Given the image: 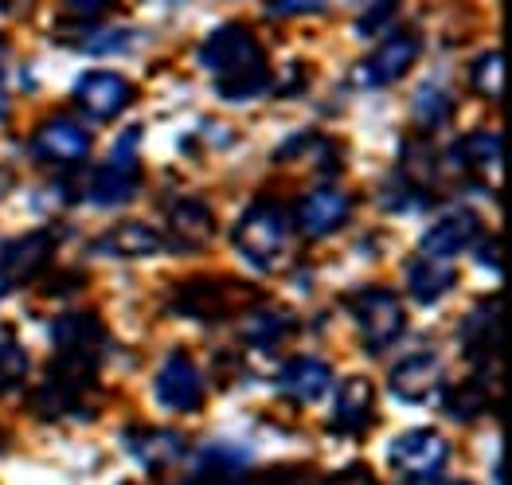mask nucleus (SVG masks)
Returning a JSON list of instances; mask_svg holds the SVG:
<instances>
[{"mask_svg": "<svg viewBox=\"0 0 512 485\" xmlns=\"http://www.w3.org/2000/svg\"><path fill=\"white\" fill-rule=\"evenodd\" d=\"M274 384L290 403H321L333 388V368L317 356H294L278 368Z\"/></svg>", "mask_w": 512, "mask_h": 485, "instance_id": "15", "label": "nucleus"}, {"mask_svg": "<svg viewBox=\"0 0 512 485\" xmlns=\"http://www.w3.org/2000/svg\"><path fill=\"white\" fill-rule=\"evenodd\" d=\"M266 90H270V67H266V63L215 79V94H219L223 102H251V98H262Z\"/></svg>", "mask_w": 512, "mask_h": 485, "instance_id": "28", "label": "nucleus"}, {"mask_svg": "<svg viewBox=\"0 0 512 485\" xmlns=\"http://www.w3.org/2000/svg\"><path fill=\"white\" fill-rule=\"evenodd\" d=\"M497 309H501L497 298H485L462 321V349H466L477 372H493L497 368V353H501V313Z\"/></svg>", "mask_w": 512, "mask_h": 485, "instance_id": "14", "label": "nucleus"}, {"mask_svg": "<svg viewBox=\"0 0 512 485\" xmlns=\"http://www.w3.org/2000/svg\"><path fill=\"white\" fill-rule=\"evenodd\" d=\"M75 106L94 122H114L133 106V83L118 71H86L75 79Z\"/></svg>", "mask_w": 512, "mask_h": 485, "instance_id": "8", "label": "nucleus"}, {"mask_svg": "<svg viewBox=\"0 0 512 485\" xmlns=\"http://www.w3.org/2000/svg\"><path fill=\"white\" fill-rule=\"evenodd\" d=\"M270 16H313L325 8V0H270Z\"/></svg>", "mask_w": 512, "mask_h": 485, "instance_id": "34", "label": "nucleus"}, {"mask_svg": "<svg viewBox=\"0 0 512 485\" xmlns=\"http://www.w3.org/2000/svg\"><path fill=\"white\" fill-rule=\"evenodd\" d=\"M329 485H380V482H376V474H372L364 462H356V466H344V470H337V474L329 478Z\"/></svg>", "mask_w": 512, "mask_h": 485, "instance_id": "35", "label": "nucleus"}, {"mask_svg": "<svg viewBox=\"0 0 512 485\" xmlns=\"http://www.w3.org/2000/svg\"><path fill=\"white\" fill-rule=\"evenodd\" d=\"M419 51H423V36L419 32H407V28H399V32H387V40L356 71H352V83L364 90H380V87H391V83H399L411 67H415V59H419Z\"/></svg>", "mask_w": 512, "mask_h": 485, "instance_id": "6", "label": "nucleus"}, {"mask_svg": "<svg viewBox=\"0 0 512 485\" xmlns=\"http://www.w3.org/2000/svg\"><path fill=\"white\" fill-rule=\"evenodd\" d=\"M481 239V220L470 208H454L446 212L442 220L430 223V231L419 239V255L427 259H442V263H454L466 247H473Z\"/></svg>", "mask_w": 512, "mask_h": 485, "instance_id": "13", "label": "nucleus"}, {"mask_svg": "<svg viewBox=\"0 0 512 485\" xmlns=\"http://www.w3.org/2000/svg\"><path fill=\"white\" fill-rule=\"evenodd\" d=\"M470 83L481 98L497 102L501 98V51H481L473 59V71H470Z\"/></svg>", "mask_w": 512, "mask_h": 485, "instance_id": "30", "label": "nucleus"}, {"mask_svg": "<svg viewBox=\"0 0 512 485\" xmlns=\"http://www.w3.org/2000/svg\"><path fill=\"white\" fill-rule=\"evenodd\" d=\"M126 450L145 470H169L172 462L184 458L188 446H184V435L165 431V427H133L126 431Z\"/></svg>", "mask_w": 512, "mask_h": 485, "instance_id": "19", "label": "nucleus"}, {"mask_svg": "<svg viewBox=\"0 0 512 485\" xmlns=\"http://www.w3.org/2000/svg\"><path fill=\"white\" fill-rule=\"evenodd\" d=\"M387 462L403 482L438 485L446 462H450V442L442 439L434 427H411L387 446Z\"/></svg>", "mask_w": 512, "mask_h": 485, "instance_id": "3", "label": "nucleus"}, {"mask_svg": "<svg viewBox=\"0 0 512 485\" xmlns=\"http://www.w3.org/2000/svg\"><path fill=\"white\" fill-rule=\"evenodd\" d=\"M129 28H94L83 40V51L90 55H110V51H126L129 47Z\"/></svg>", "mask_w": 512, "mask_h": 485, "instance_id": "32", "label": "nucleus"}, {"mask_svg": "<svg viewBox=\"0 0 512 485\" xmlns=\"http://www.w3.org/2000/svg\"><path fill=\"white\" fill-rule=\"evenodd\" d=\"M247 462L243 454H231V450H208L192 474L188 485H247Z\"/></svg>", "mask_w": 512, "mask_h": 485, "instance_id": "25", "label": "nucleus"}, {"mask_svg": "<svg viewBox=\"0 0 512 485\" xmlns=\"http://www.w3.org/2000/svg\"><path fill=\"white\" fill-rule=\"evenodd\" d=\"M51 247H55V243H51L47 231H32V235L8 243L4 255H0V274H4V282H8V286H12V282H32L43 266L51 263Z\"/></svg>", "mask_w": 512, "mask_h": 485, "instance_id": "20", "label": "nucleus"}, {"mask_svg": "<svg viewBox=\"0 0 512 485\" xmlns=\"http://www.w3.org/2000/svg\"><path fill=\"white\" fill-rule=\"evenodd\" d=\"M4 290H8V282H4V274H0V298H4Z\"/></svg>", "mask_w": 512, "mask_h": 485, "instance_id": "39", "label": "nucleus"}, {"mask_svg": "<svg viewBox=\"0 0 512 485\" xmlns=\"http://www.w3.org/2000/svg\"><path fill=\"white\" fill-rule=\"evenodd\" d=\"M196 63L212 79H223V75H235V71H247V67L266 63V51H262V44L255 40L251 28H243V24H219L212 36L196 47Z\"/></svg>", "mask_w": 512, "mask_h": 485, "instance_id": "5", "label": "nucleus"}, {"mask_svg": "<svg viewBox=\"0 0 512 485\" xmlns=\"http://www.w3.org/2000/svg\"><path fill=\"white\" fill-rule=\"evenodd\" d=\"M0 450H4V431H0Z\"/></svg>", "mask_w": 512, "mask_h": 485, "instance_id": "40", "label": "nucleus"}, {"mask_svg": "<svg viewBox=\"0 0 512 485\" xmlns=\"http://www.w3.org/2000/svg\"><path fill=\"white\" fill-rule=\"evenodd\" d=\"M90 145H94V137L79 118H51L32 137V157L40 165L67 169V165H83Z\"/></svg>", "mask_w": 512, "mask_h": 485, "instance_id": "10", "label": "nucleus"}, {"mask_svg": "<svg viewBox=\"0 0 512 485\" xmlns=\"http://www.w3.org/2000/svg\"><path fill=\"white\" fill-rule=\"evenodd\" d=\"M411 114H415V122H419V130H438L450 114H454V94L442 87L438 79H430L419 87L415 94V102H411Z\"/></svg>", "mask_w": 512, "mask_h": 485, "instance_id": "27", "label": "nucleus"}, {"mask_svg": "<svg viewBox=\"0 0 512 485\" xmlns=\"http://www.w3.org/2000/svg\"><path fill=\"white\" fill-rule=\"evenodd\" d=\"M290 329H294V321L282 309H258V313H251V321L243 325V341L251 349L270 353V349H278L290 337Z\"/></svg>", "mask_w": 512, "mask_h": 485, "instance_id": "26", "label": "nucleus"}, {"mask_svg": "<svg viewBox=\"0 0 512 485\" xmlns=\"http://www.w3.org/2000/svg\"><path fill=\"white\" fill-rule=\"evenodd\" d=\"M51 341H55V368L75 372V376H94L106 349H110V337H106L102 321L90 309H75V313L55 317Z\"/></svg>", "mask_w": 512, "mask_h": 485, "instance_id": "2", "label": "nucleus"}, {"mask_svg": "<svg viewBox=\"0 0 512 485\" xmlns=\"http://www.w3.org/2000/svg\"><path fill=\"white\" fill-rule=\"evenodd\" d=\"M352 216V200L337 184H321L313 192H305L298 204V227L305 239H329L333 231H341Z\"/></svg>", "mask_w": 512, "mask_h": 485, "instance_id": "12", "label": "nucleus"}, {"mask_svg": "<svg viewBox=\"0 0 512 485\" xmlns=\"http://www.w3.org/2000/svg\"><path fill=\"white\" fill-rule=\"evenodd\" d=\"M141 188V161L133 153V137H126L106 165H98L86 180V200L98 208H122Z\"/></svg>", "mask_w": 512, "mask_h": 485, "instance_id": "7", "label": "nucleus"}, {"mask_svg": "<svg viewBox=\"0 0 512 485\" xmlns=\"http://www.w3.org/2000/svg\"><path fill=\"white\" fill-rule=\"evenodd\" d=\"M172 306L180 309L184 317H196V321H215V317H223L227 298H223V290L215 286L212 278H188V282L176 290Z\"/></svg>", "mask_w": 512, "mask_h": 485, "instance_id": "23", "label": "nucleus"}, {"mask_svg": "<svg viewBox=\"0 0 512 485\" xmlns=\"http://www.w3.org/2000/svg\"><path fill=\"white\" fill-rule=\"evenodd\" d=\"M63 8L71 16H79V20H94V16H102L110 8V0H63Z\"/></svg>", "mask_w": 512, "mask_h": 485, "instance_id": "36", "label": "nucleus"}, {"mask_svg": "<svg viewBox=\"0 0 512 485\" xmlns=\"http://www.w3.org/2000/svg\"><path fill=\"white\" fill-rule=\"evenodd\" d=\"M153 392H157V403L165 411H172V415H192L204 403V376H200L196 360L188 353H169L161 360V368H157Z\"/></svg>", "mask_w": 512, "mask_h": 485, "instance_id": "9", "label": "nucleus"}, {"mask_svg": "<svg viewBox=\"0 0 512 485\" xmlns=\"http://www.w3.org/2000/svg\"><path fill=\"white\" fill-rule=\"evenodd\" d=\"M458 274H454V263H442V259H427V255H415L407 263V294L423 306H434L442 302L450 290H454Z\"/></svg>", "mask_w": 512, "mask_h": 485, "instance_id": "21", "label": "nucleus"}, {"mask_svg": "<svg viewBox=\"0 0 512 485\" xmlns=\"http://www.w3.org/2000/svg\"><path fill=\"white\" fill-rule=\"evenodd\" d=\"M24 372H28V353H24V345L12 341V337H0V392H8Z\"/></svg>", "mask_w": 512, "mask_h": 485, "instance_id": "31", "label": "nucleus"}, {"mask_svg": "<svg viewBox=\"0 0 512 485\" xmlns=\"http://www.w3.org/2000/svg\"><path fill=\"white\" fill-rule=\"evenodd\" d=\"M376 419V392L364 376H348L337 396H333V415H329V427L337 435H364Z\"/></svg>", "mask_w": 512, "mask_h": 485, "instance_id": "16", "label": "nucleus"}, {"mask_svg": "<svg viewBox=\"0 0 512 485\" xmlns=\"http://www.w3.org/2000/svg\"><path fill=\"white\" fill-rule=\"evenodd\" d=\"M165 247H169L165 235L149 223H118L94 239V255L102 259H149V255H161Z\"/></svg>", "mask_w": 512, "mask_h": 485, "instance_id": "17", "label": "nucleus"}, {"mask_svg": "<svg viewBox=\"0 0 512 485\" xmlns=\"http://www.w3.org/2000/svg\"><path fill=\"white\" fill-rule=\"evenodd\" d=\"M165 216H169V235L180 251H192V247H204L215 235V216L212 208L196 196H176L165 204Z\"/></svg>", "mask_w": 512, "mask_h": 485, "instance_id": "18", "label": "nucleus"}, {"mask_svg": "<svg viewBox=\"0 0 512 485\" xmlns=\"http://www.w3.org/2000/svg\"><path fill=\"white\" fill-rule=\"evenodd\" d=\"M348 309H352V321H356V329H360V337L372 353H384L387 345H395L407 329L403 302L384 286H368V290L352 294Z\"/></svg>", "mask_w": 512, "mask_h": 485, "instance_id": "4", "label": "nucleus"}, {"mask_svg": "<svg viewBox=\"0 0 512 485\" xmlns=\"http://www.w3.org/2000/svg\"><path fill=\"white\" fill-rule=\"evenodd\" d=\"M477 263L489 266L493 274L501 270V263H497V239H485V243H481V251H477Z\"/></svg>", "mask_w": 512, "mask_h": 485, "instance_id": "37", "label": "nucleus"}, {"mask_svg": "<svg viewBox=\"0 0 512 485\" xmlns=\"http://www.w3.org/2000/svg\"><path fill=\"white\" fill-rule=\"evenodd\" d=\"M247 485H325L313 470H305V466H274L266 478H247Z\"/></svg>", "mask_w": 512, "mask_h": 485, "instance_id": "33", "label": "nucleus"}, {"mask_svg": "<svg viewBox=\"0 0 512 485\" xmlns=\"http://www.w3.org/2000/svg\"><path fill=\"white\" fill-rule=\"evenodd\" d=\"M399 16V0H368L356 16V36L360 40H376V36H387L391 24Z\"/></svg>", "mask_w": 512, "mask_h": 485, "instance_id": "29", "label": "nucleus"}, {"mask_svg": "<svg viewBox=\"0 0 512 485\" xmlns=\"http://www.w3.org/2000/svg\"><path fill=\"white\" fill-rule=\"evenodd\" d=\"M235 251L255 270H274L290 243V212L278 200H255L231 231Z\"/></svg>", "mask_w": 512, "mask_h": 485, "instance_id": "1", "label": "nucleus"}, {"mask_svg": "<svg viewBox=\"0 0 512 485\" xmlns=\"http://www.w3.org/2000/svg\"><path fill=\"white\" fill-rule=\"evenodd\" d=\"M485 376H493V372H477L473 380H466V384H458V388L446 392L442 411H446L454 423H473V419H481V415L493 407V388H485Z\"/></svg>", "mask_w": 512, "mask_h": 485, "instance_id": "24", "label": "nucleus"}, {"mask_svg": "<svg viewBox=\"0 0 512 485\" xmlns=\"http://www.w3.org/2000/svg\"><path fill=\"white\" fill-rule=\"evenodd\" d=\"M446 384V368H442V356L438 353H411L403 356L391 376H387V388L391 396L403 399V403H427L442 392Z\"/></svg>", "mask_w": 512, "mask_h": 485, "instance_id": "11", "label": "nucleus"}, {"mask_svg": "<svg viewBox=\"0 0 512 485\" xmlns=\"http://www.w3.org/2000/svg\"><path fill=\"white\" fill-rule=\"evenodd\" d=\"M497 157H501V133L497 130L466 133V137L450 149V165H454L458 173H485V169H497Z\"/></svg>", "mask_w": 512, "mask_h": 485, "instance_id": "22", "label": "nucleus"}, {"mask_svg": "<svg viewBox=\"0 0 512 485\" xmlns=\"http://www.w3.org/2000/svg\"><path fill=\"white\" fill-rule=\"evenodd\" d=\"M8 114V87H4V67H0V118Z\"/></svg>", "mask_w": 512, "mask_h": 485, "instance_id": "38", "label": "nucleus"}]
</instances>
